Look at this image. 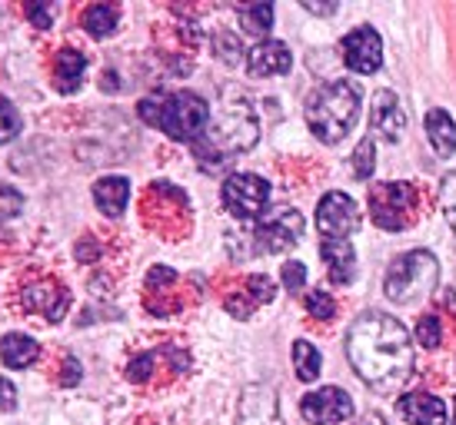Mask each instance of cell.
I'll use <instances>...</instances> for the list:
<instances>
[{
	"instance_id": "obj_11",
	"label": "cell",
	"mask_w": 456,
	"mask_h": 425,
	"mask_svg": "<svg viewBox=\"0 0 456 425\" xmlns=\"http://www.w3.org/2000/svg\"><path fill=\"white\" fill-rule=\"evenodd\" d=\"M343 60L356 74H377L383 67V40L373 27H356L343 37Z\"/></svg>"
},
{
	"instance_id": "obj_26",
	"label": "cell",
	"mask_w": 456,
	"mask_h": 425,
	"mask_svg": "<svg viewBox=\"0 0 456 425\" xmlns=\"http://www.w3.org/2000/svg\"><path fill=\"white\" fill-rule=\"evenodd\" d=\"M417 342L423 346V349H440V342H444V323H440V316H419V323H417Z\"/></svg>"
},
{
	"instance_id": "obj_9",
	"label": "cell",
	"mask_w": 456,
	"mask_h": 425,
	"mask_svg": "<svg viewBox=\"0 0 456 425\" xmlns=\"http://www.w3.org/2000/svg\"><path fill=\"white\" fill-rule=\"evenodd\" d=\"M317 229L323 239H346L360 229V206L340 189H330L317 206Z\"/></svg>"
},
{
	"instance_id": "obj_2",
	"label": "cell",
	"mask_w": 456,
	"mask_h": 425,
	"mask_svg": "<svg viewBox=\"0 0 456 425\" xmlns=\"http://www.w3.org/2000/svg\"><path fill=\"white\" fill-rule=\"evenodd\" d=\"M256 137H260V124H256V113L250 110V103L247 100L224 103L220 113L207 126V133L193 143V156L200 160L203 170L216 173L220 166H227L230 156L250 150L256 143Z\"/></svg>"
},
{
	"instance_id": "obj_14",
	"label": "cell",
	"mask_w": 456,
	"mask_h": 425,
	"mask_svg": "<svg viewBox=\"0 0 456 425\" xmlns=\"http://www.w3.org/2000/svg\"><path fill=\"white\" fill-rule=\"evenodd\" d=\"M293 57L290 47L280 40H260L254 51L247 53V70L250 76H283L290 74Z\"/></svg>"
},
{
	"instance_id": "obj_17",
	"label": "cell",
	"mask_w": 456,
	"mask_h": 425,
	"mask_svg": "<svg viewBox=\"0 0 456 425\" xmlns=\"http://www.w3.org/2000/svg\"><path fill=\"white\" fill-rule=\"evenodd\" d=\"M396 413L410 425H446V402L430 392H406L396 402Z\"/></svg>"
},
{
	"instance_id": "obj_39",
	"label": "cell",
	"mask_w": 456,
	"mask_h": 425,
	"mask_svg": "<svg viewBox=\"0 0 456 425\" xmlns=\"http://www.w3.org/2000/svg\"><path fill=\"white\" fill-rule=\"evenodd\" d=\"M304 11L320 13V17H333V13H337V4H314V0H304Z\"/></svg>"
},
{
	"instance_id": "obj_12",
	"label": "cell",
	"mask_w": 456,
	"mask_h": 425,
	"mask_svg": "<svg viewBox=\"0 0 456 425\" xmlns=\"http://www.w3.org/2000/svg\"><path fill=\"white\" fill-rule=\"evenodd\" d=\"M370 130L383 137L387 143H396L406 130V110L400 107L393 90H377L373 93V107H370Z\"/></svg>"
},
{
	"instance_id": "obj_8",
	"label": "cell",
	"mask_w": 456,
	"mask_h": 425,
	"mask_svg": "<svg viewBox=\"0 0 456 425\" xmlns=\"http://www.w3.org/2000/svg\"><path fill=\"white\" fill-rule=\"evenodd\" d=\"M224 206L237 220H260L270 203V183L256 173H233L224 183Z\"/></svg>"
},
{
	"instance_id": "obj_22",
	"label": "cell",
	"mask_w": 456,
	"mask_h": 425,
	"mask_svg": "<svg viewBox=\"0 0 456 425\" xmlns=\"http://www.w3.org/2000/svg\"><path fill=\"white\" fill-rule=\"evenodd\" d=\"M427 137H430L436 156L450 160L456 153V124L450 120L446 110H430L427 113Z\"/></svg>"
},
{
	"instance_id": "obj_32",
	"label": "cell",
	"mask_w": 456,
	"mask_h": 425,
	"mask_svg": "<svg viewBox=\"0 0 456 425\" xmlns=\"http://www.w3.org/2000/svg\"><path fill=\"white\" fill-rule=\"evenodd\" d=\"M153 363H157V356H153V352H143V356H137V359H130L127 379L130 382H143V379H151Z\"/></svg>"
},
{
	"instance_id": "obj_36",
	"label": "cell",
	"mask_w": 456,
	"mask_h": 425,
	"mask_svg": "<svg viewBox=\"0 0 456 425\" xmlns=\"http://www.w3.org/2000/svg\"><path fill=\"white\" fill-rule=\"evenodd\" d=\"M13 409H17V389L11 379L0 375V413H13Z\"/></svg>"
},
{
	"instance_id": "obj_5",
	"label": "cell",
	"mask_w": 456,
	"mask_h": 425,
	"mask_svg": "<svg viewBox=\"0 0 456 425\" xmlns=\"http://www.w3.org/2000/svg\"><path fill=\"white\" fill-rule=\"evenodd\" d=\"M160 130H164L170 140H187V143H197V140L207 133L210 126V107L200 93L193 90H180L174 97H164L160 100Z\"/></svg>"
},
{
	"instance_id": "obj_23",
	"label": "cell",
	"mask_w": 456,
	"mask_h": 425,
	"mask_svg": "<svg viewBox=\"0 0 456 425\" xmlns=\"http://www.w3.org/2000/svg\"><path fill=\"white\" fill-rule=\"evenodd\" d=\"M117 17H120V11H117L114 4H94V7L84 11L80 24H84L90 37H110L117 30Z\"/></svg>"
},
{
	"instance_id": "obj_20",
	"label": "cell",
	"mask_w": 456,
	"mask_h": 425,
	"mask_svg": "<svg viewBox=\"0 0 456 425\" xmlns=\"http://www.w3.org/2000/svg\"><path fill=\"white\" fill-rule=\"evenodd\" d=\"M84 70H87V57L74 51V47H64L53 60V87L61 93H74L80 87V80H84Z\"/></svg>"
},
{
	"instance_id": "obj_34",
	"label": "cell",
	"mask_w": 456,
	"mask_h": 425,
	"mask_svg": "<svg viewBox=\"0 0 456 425\" xmlns=\"http://www.w3.org/2000/svg\"><path fill=\"white\" fill-rule=\"evenodd\" d=\"M24 13L34 20V27H40V30H47V27H51V20H53V11H51V7H44V4H27Z\"/></svg>"
},
{
	"instance_id": "obj_4",
	"label": "cell",
	"mask_w": 456,
	"mask_h": 425,
	"mask_svg": "<svg viewBox=\"0 0 456 425\" xmlns=\"http://www.w3.org/2000/svg\"><path fill=\"white\" fill-rule=\"evenodd\" d=\"M436 279H440V263L436 256L427 250H413L396 256L383 276V293L387 300L400 302V306H410V302L430 296L436 289Z\"/></svg>"
},
{
	"instance_id": "obj_24",
	"label": "cell",
	"mask_w": 456,
	"mask_h": 425,
	"mask_svg": "<svg viewBox=\"0 0 456 425\" xmlns=\"http://www.w3.org/2000/svg\"><path fill=\"white\" fill-rule=\"evenodd\" d=\"M293 365H297V375L304 379V382H314L320 375V352L314 342H306V339H297L293 342Z\"/></svg>"
},
{
	"instance_id": "obj_33",
	"label": "cell",
	"mask_w": 456,
	"mask_h": 425,
	"mask_svg": "<svg viewBox=\"0 0 456 425\" xmlns=\"http://www.w3.org/2000/svg\"><path fill=\"white\" fill-rule=\"evenodd\" d=\"M280 279H283V286L290 289V293H297V289H304V283H306V266L297 263V260H290V263L283 266Z\"/></svg>"
},
{
	"instance_id": "obj_3",
	"label": "cell",
	"mask_w": 456,
	"mask_h": 425,
	"mask_svg": "<svg viewBox=\"0 0 456 425\" xmlns=\"http://www.w3.org/2000/svg\"><path fill=\"white\" fill-rule=\"evenodd\" d=\"M360 116V84L330 80L306 100V126L320 143H340Z\"/></svg>"
},
{
	"instance_id": "obj_15",
	"label": "cell",
	"mask_w": 456,
	"mask_h": 425,
	"mask_svg": "<svg viewBox=\"0 0 456 425\" xmlns=\"http://www.w3.org/2000/svg\"><path fill=\"white\" fill-rule=\"evenodd\" d=\"M240 425H283L273 389H270V386H250V389H243Z\"/></svg>"
},
{
	"instance_id": "obj_28",
	"label": "cell",
	"mask_w": 456,
	"mask_h": 425,
	"mask_svg": "<svg viewBox=\"0 0 456 425\" xmlns=\"http://www.w3.org/2000/svg\"><path fill=\"white\" fill-rule=\"evenodd\" d=\"M373 166H377V147H373V137L360 140V147L354 153V173L356 180H370L373 176Z\"/></svg>"
},
{
	"instance_id": "obj_7",
	"label": "cell",
	"mask_w": 456,
	"mask_h": 425,
	"mask_svg": "<svg viewBox=\"0 0 456 425\" xmlns=\"http://www.w3.org/2000/svg\"><path fill=\"white\" fill-rule=\"evenodd\" d=\"M304 216L290 206H280V210H270L256 220L254 239H256V253H287L293 250L300 239H304Z\"/></svg>"
},
{
	"instance_id": "obj_35",
	"label": "cell",
	"mask_w": 456,
	"mask_h": 425,
	"mask_svg": "<svg viewBox=\"0 0 456 425\" xmlns=\"http://www.w3.org/2000/svg\"><path fill=\"white\" fill-rule=\"evenodd\" d=\"M216 51H220V57H224L227 63L240 60V44L230 37V34H220V37H216Z\"/></svg>"
},
{
	"instance_id": "obj_21",
	"label": "cell",
	"mask_w": 456,
	"mask_h": 425,
	"mask_svg": "<svg viewBox=\"0 0 456 425\" xmlns=\"http://www.w3.org/2000/svg\"><path fill=\"white\" fill-rule=\"evenodd\" d=\"M0 359L7 369H30L40 359V346L24 333H11L0 339Z\"/></svg>"
},
{
	"instance_id": "obj_10",
	"label": "cell",
	"mask_w": 456,
	"mask_h": 425,
	"mask_svg": "<svg viewBox=\"0 0 456 425\" xmlns=\"http://www.w3.org/2000/svg\"><path fill=\"white\" fill-rule=\"evenodd\" d=\"M300 415H304L310 425H337L354 415V399H350L340 386H323V389H317V392L304 396Z\"/></svg>"
},
{
	"instance_id": "obj_40",
	"label": "cell",
	"mask_w": 456,
	"mask_h": 425,
	"mask_svg": "<svg viewBox=\"0 0 456 425\" xmlns=\"http://www.w3.org/2000/svg\"><path fill=\"white\" fill-rule=\"evenodd\" d=\"M363 425H387V422H380L377 415H370V419H367V422H363Z\"/></svg>"
},
{
	"instance_id": "obj_31",
	"label": "cell",
	"mask_w": 456,
	"mask_h": 425,
	"mask_svg": "<svg viewBox=\"0 0 456 425\" xmlns=\"http://www.w3.org/2000/svg\"><path fill=\"white\" fill-rule=\"evenodd\" d=\"M20 206H24V196H20L13 187H7V183H0V220H11V216H17V212H20Z\"/></svg>"
},
{
	"instance_id": "obj_19",
	"label": "cell",
	"mask_w": 456,
	"mask_h": 425,
	"mask_svg": "<svg viewBox=\"0 0 456 425\" xmlns=\"http://www.w3.org/2000/svg\"><path fill=\"white\" fill-rule=\"evenodd\" d=\"M127 200H130V180L124 176H103L94 183V203L101 206L107 216H120V212L127 210Z\"/></svg>"
},
{
	"instance_id": "obj_18",
	"label": "cell",
	"mask_w": 456,
	"mask_h": 425,
	"mask_svg": "<svg viewBox=\"0 0 456 425\" xmlns=\"http://www.w3.org/2000/svg\"><path fill=\"white\" fill-rule=\"evenodd\" d=\"M273 293H277V286H273L270 276H250L237 296H227V313L237 316V319H247L256 306L273 300Z\"/></svg>"
},
{
	"instance_id": "obj_6",
	"label": "cell",
	"mask_w": 456,
	"mask_h": 425,
	"mask_svg": "<svg viewBox=\"0 0 456 425\" xmlns=\"http://www.w3.org/2000/svg\"><path fill=\"white\" fill-rule=\"evenodd\" d=\"M413 203H417V189L410 183H380L370 189L373 223L390 233H400L413 223Z\"/></svg>"
},
{
	"instance_id": "obj_38",
	"label": "cell",
	"mask_w": 456,
	"mask_h": 425,
	"mask_svg": "<svg viewBox=\"0 0 456 425\" xmlns=\"http://www.w3.org/2000/svg\"><path fill=\"white\" fill-rule=\"evenodd\" d=\"M80 382V363H77L74 356H67L64 359V375H61V386H77Z\"/></svg>"
},
{
	"instance_id": "obj_1",
	"label": "cell",
	"mask_w": 456,
	"mask_h": 425,
	"mask_svg": "<svg viewBox=\"0 0 456 425\" xmlns=\"http://www.w3.org/2000/svg\"><path fill=\"white\" fill-rule=\"evenodd\" d=\"M346 356L356 375L377 392H393L413 375V346L400 319L363 313L346 333Z\"/></svg>"
},
{
	"instance_id": "obj_16",
	"label": "cell",
	"mask_w": 456,
	"mask_h": 425,
	"mask_svg": "<svg viewBox=\"0 0 456 425\" xmlns=\"http://www.w3.org/2000/svg\"><path fill=\"white\" fill-rule=\"evenodd\" d=\"M320 256L327 260V276L333 286H350L356 279V250L350 239H323Z\"/></svg>"
},
{
	"instance_id": "obj_25",
	"label": "cell",
	"mask_w": 456,
	"mask_h": 425,
	"mask_svg": "<svg viewBox=\"0 0 456 425\" xmlns=\"http://www.w3.org/2000/svg\"><path fill=\"white\" fill-rule=\"evenodd\" d=\"M240 24L247 34L264 37L273 27V4H254V7H240Z\"/></svg>"
},
{
	"instance_id": "obj_30",
	"label": "cell",
	"mask_w": 456,
	"mask_h": 425,
	"mask_svg": "<svg viewBox=\"0 0 456 425\" xmlns=\"http://www.w3.org/2000/svg\"><path fill=\"white\" fill-rule=\"evenodd\" d=\"M440 210H444L446 223L456 229V173H446L440 180Z\"/></svg>"
},
{
	"instance_id": "obj_29",
	"label": "cell",
	"mask_w": 456,
	"mask_h": 425,
	"mask_svg": "<svg viewBox=\"0 0 456 425\" xmlns=\"http://www.w3.org/2000/svg\"><path fill=\"white\" fill-rule=\"evenodd\" d=\"M306 313L314 316V319H320V323H327V319L337 316V302L330 300V293L314 289V293H306Z\"/></svg>"
},
{
	"instance_id": "obj_13",
	"label": "cell",
	"mask_w": 456,
	"mask_h": 425,
	"mask_svg": "<svg viewBox=\"0 0 456 425\" xmlns=\"http://www.w3.org/2000/svg\"><path fill=\"white\" fill-rule=\"evenodd\" d=\"M20 302H24V313H37L47 323H57L67 313V306H70V293L61 283H53V279H40V283L24 289Z\"/></svg>"
},
{
	"instance_id": "obj_27",
	"label": "cell",
	"mask_w": 456,
	"mask_h": 425,
	"mask_svg": "<svg viewBox=\"0 0 456 425\" xmlns=\"http://www.w3.org/2000/svg\"><path fill=\"white\" fill-rule=\"evenodd\" d=\"M20 126H24V120H20L17 107L0 93V147H4V143H11V140L20 133Z\"/></svg>"
},
{
	"instance_id": "obj_37",
	"label": "cell",
	"mask_w": 456,
	"mask_h": 425,
	"mask_svg": "<svg viewBox=\"0 0 456 425\" xmlns=\"http://www.w3.org/2000/svg\"><path fill=\"white\" fill-rule=\"evenodd\" d=\"M160 100L164 97H147V100H140V116H143V124H151V126H157L160 124Z\"/></svg>"
},
{
	"instance_id": "obj_41",
	"label": "cell",
	"mask_w": 456,
	"mask_h": 425,
	"mask_svg": "<svg viewBox=\"0 0 456 425\" xmlns=\"http://www.w3.org/2000/svg\"><path fill=\"white\" fill-rule=\"evenodd\" d=\"M453 425H456V399H453Z\"/></svg>"
}]
</instances>
